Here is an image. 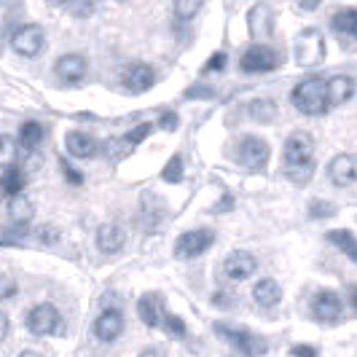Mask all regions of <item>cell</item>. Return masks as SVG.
<instances>
[{
  "mask_svg": "<svg viewBox=\"0 0 357 357\" xmlns=\"http://www.w3.org/2000/svg\"><path fill=\"white\" fill-rule=\"evenodd\" d=\"M277 65H280V56L274 49H268V46H252L248 52L242 54V59H239V68L245 73H271L277 70Z\"/></svg>",
  "mask_w": 357,
  "mask_h": 357,
  "instance_id": "5b68a950",
  "label": "cell"
},
{
  "mask_svg": "<svg viewBox=\"0 0 357 357\" xmlns=\"http://www.w3.org/2000/svg\"><path fill=\"white\" fill-rule=\"evenodd\" d=\"M49 3H52V6H56V3H68V0H49Z\"/></svg>",
  "mask_w": 357,
  "mask_h": 357,
  "instance_id": "ee69618b",
  "label": "cell"
},
{
  "mask_svg": "<svg viewBox=\"0 0 357 357\" xmlns=\"http://www.w3.org/2000/svg\"><path fill=\"white\" fill-rule=\"evenodd\" d=\"M156 81V73L151 65H143V62H132L126 65L124 73H121V84H124L126 91L132 94H140V91H148Z\"/></svg>",
  "mask_w": 357,
  "mask_h": 357,
  "instance_id": "30bf717a",
  "label": "cell"
},
{
  "mask_svg": "<svg viewBox=\"0 0 357 357\" xmlns=\"http://www.w3.org/2000/svg\"><path fill=\"white\" fill-rule=\"evenodd\" d=\"M226 59H229V56H226V54H223V52L213 54V56H210V59H207V65H204V68H202V73H215V70H223V68H226Z\"/></svg>",
  "mask_w": 357,
  "mask_h": 357,
  "instance_id": "e575fe53",
  "label": "cell"
},
{
  "mask_svg": "<svg viewBox=\"0 0 357 357\" xmlns=\"http://www.w3.org/2000/svg\"><path fill=\"white\" fill-rule=\"evenodd\" d=\"M161 178L167 180V183H180V180H183V159H180L178 153L167 161V167H164Z\"/></svg>",
  "mask_w": 357,
  "mask_h": 357,
  "instance_id": "4dcf8cb0",
  "label": "cell"
},
{
  "mask_svg": "<svg viewBox=\"0 0 357 357\" xmlns=\"http://www.w3.org/2000/svg\"><path fill=\"white\" fill-rule=\"evenodd\" d=\"M250 33H252V38H258V40H266L268 36H271V30H274V14H271V8L268 6H255L250 11Z\"/></svg>",
  "mask_w": 357,
  "mask_h": 357,
  "instance_id": "44dd1931",
  "label": "cell"
},
{
  "mask_svg": "<svg viewBox=\"0 0 357 357\" xmlns=\"http://www.w3.org/2000/svg\"><path fill=\"white\" fill-rule=\"evenodd\" d=\"M290 100H293V105L298 107L304 116H322L331 107L328 105V94H325V81H320V78H306V81H301L293 89Z\"/></svg>",
  "mask_w": 357,
  "mask_h": 357,
  "instance_id": "7a4b0ae2",
  "label": "cell"
},
{
  "mask_svg": "<svg viewBox=\"0 0 357 357\" xmlns=\"http://www.w3.org/2000/svg\"><path fill=\"white\" fill-rule=\"evenodd\" d=\"M282 298V287L277 285L274 280H261L258 285L252 287V301L261 306V309H271V306L280 304Z\"/></svg>",
  "mask_w": 357,
  "mask_h": 357,
  "instance_id": "7402d4cb",
  "label": "cell"
},
{
  "mask_svg": "<svg viewBox=\"0 0 357 357\" xmlns=\"http://www.w3.org/2000/svg\"><path fill=\"white\" fill-rule=\"evenodd\" d=\"M355 156L352 153H339L336 159L328 164V178L339 188H352L355 185Z\"/></svg>",
  "mask_w": 357,
  "mask_h": 357,
  "instance_id": "9a60e30c",
  "label": "cell"
},
{
  "mask_svg": "<svg viewBox=\"0 0 357 357\" xmlns=\"http://www.w3.org/2000/svg\"><path fill=\"white\" fill-rule=\"evenodd\" d=\"M285 175L296 185H304V183H309V178L314 175V159L312 161H304V164H290V167H285Z\"/></svg>",
  "mask_w": 357,
  "mask_h": 357,
  "instance_id": "83f0119b",
  "label": "cell"
},
{
  "mask_svg": "<svg viewBox=\"0 0 357 357\" xmlns=\"http://www.w3.org/2000/svg\"><path fill=\"white\" fill-rule=\"evenodd\" d=\"M293 56L301 68H317L325 59V40H322L320 30H301L296 36V43H293Z\"/></svg>",
  "mask_w": 357,
  "mask_h": 357,
  "instance_id": "3957f363",
  "label": "cell"
},
{
  "mask_svg": "<svg viewBox=\"0 0 357 357\" xmlns=\"http://www.w3.org/2000/svg\"><path fill=\"white\" fill-rule=\"evenodd\" d=\"M17 293H19L17 280H11V277H0V301H8V298H14Z\"/></svg>",
  "mask_w": 357,
  "mask_h": 357,
  "instance_id": "836d02e7",
  "label": "cell"
},
{
  "mask_svg": "<svg viewBox=\"0 0 357 357\" xmlns=\"http://www.w3.org/2000/svg\"><path fill=\"white\" fill-rule=\"evenodd\" d=\"M314 159V140L306 132H293L285 143V167Z\"/></svg>",
  "mask_w": 357,
  "mask_h": 357,
  "instance_id": "8fae6325",
  "label": "cell"
},
{
  "mask_svg": "<svg viewBox=\"0 0 357 357\" xmlns=\"http://www.w3.org/2000/svg\"><path fill=\"white\" fill-rule=\"evenodd\" d=\"M137 314H140V320L148 328H159L161 320H164V306H161L159 296L156 293H145L143 298L137 301Z\"/></svg>",
  "mask_w": 357,
  "mask_h": 357,
  "instance_id": "ffe728a7",
  "label": "cell"
},
{
  "mask_svg": "<svg viewBox=\"0 0 357 357\" xmlns=\"http://www.w3.org/2000/svg\"><path fill=\"white\" fill-rule=\"evenodd\" d=\"M38 234H40V239H43V242H56V239H59V234L54 231L52 226H40Z\"/></svg>",
  "mask_w": 357,
  "mask_h": 357,
  "instance_id": "60d3db41",
  "label": "cell"
},
{
  "mask_svg": "<svg viewBox=\"0 0 357 357\" xmlns=\"http://www.w3.org/2000/svg\"><path fill=\"white\" fill-rule=\"evenodd\" d=\"M322 0H298V6L304 8V11H314V8H320Z\"/></svg>",
  "mask_w": 357,
  "mask_h": 357,
  "instance_id": "7bdbcfd3",
  "label": "cell"
},
{
  "mask_svg": "<svg viewBox=\"0 0 357 357\" xmlns=\"http://www.w3.org/2000/svg\"><path fill=\"white\" fill-rule=\"evenodd\" d=\"M328 239H331L336 248H341V250L347 252V258H349V261H357V245H355V234L352 231L339 229V231L328 234Z\"/></svg>",
  "mask_w": 357,
  "mask_h": 357,
  "instance_id": "484cf974",
  "label": "cell"
},
{
  "mask_svg": "<svg viewBox=\"0 0 357 357\" xmlns=\"http://www.w3.org/2000/svg\"><path fill=\"white\" fill-rule=\"evenodd\" d=\"M202 3L204 0H175V14L180 19H194L202 11Z\"/></svg>",
  "mask_w": 357,
  "mask_h": 357,
  "instance_id": "f546056e",
  "label": "cell"
},
{
  "mask_svg": "<svg viewBox=\"0 0 357 357\" xmlns=\"http://www.w3.org/2000/svg\"><path fill=\"white\" fill-rule=\"evenodd\" d=\"M250 116L255 119V121L266 124V121H271V119L277 116V102H271V100H252Z\"/></svg>",
  "mask_w": 357,
  "mask_h": 357,
  "instance_id": "4316f807",
  "label": "cell"
},
{
  "mask_svg": "<svg viewBox=\"0 0 357 357\" xmlns=\"http://www.w3.org/2000/svg\"><path fill=\"white\" fill-rule=\"evenodd\" d=\"M268 161V143L255 137V135H248L242 137L239 143V164L248 167V169H264Z\"/></svg>",
  "mask_w": 357,
  "mask_h": 357,
  "instance_id": "9c48e42d",
  "label": "cell"
},
{
  "mask_svg": "<svg viewBox=\"0 0 357 357\" xmlns=\"http://www.w3.org/2000/svg\"><path fill=\"white\" fill-rule=\"evenodd\" d=\"M223 271H226V277L234 280V282H245V280H250L252 274L258 271V261H255V255H250V252L245 250L231 252L223 261Z\"/></svg>",
  "mask_w": 357,
  "mask_h": 357,
  "instance_id": "7c38bea8",
  "label": "cell"
},
{
  "mask_svg": "<svg viewBox=\"0 0 357 357\" xmlns=\"http://www.w3.org/2000/svg\"><path fill=\"white\" fill-rule=\"evenodd\" d=\"M124 242H126L124 229L116 226V223H105V226L97 229V248L105 252V255L119 252L121 248H124Z\"/></svg>",
  "mask_w": 357,
  "mask_h": 357,
  "instance_id": "d6986e66",
  "label": "cell"
},
{
  "mask_svg": "<svg viewBox=\"0 0 357 357\" xmlns=\"http://www.w3.org/2000/svg\"><path fill=\"white\" fill-rule=\"evenodd\" d=\"M17 161V140L11 135H0V167H8Z\"/></svg>",
  "mask_w": 357,
  "mask_h": 357,
  "instance_id": "f1b7e54d",
  "label": "cell"
},
{
  "mask_svg": "<svg viewBox=\"0 0 357 357\" xmlns=\"http://www.w3.org/2000/svg\"><path fill=\"white\" fill-rule=\"evenodd\" d=\"M215 306H220V309H229V306L234 304V296H229V293H223V290H218L213 298Z\"/></svg>",
  "mask_w": 357,
  "mask_h": 357,
  "instance_id": "f35d334b",
  "label": "cell"
},
{
  "mask_svg": "<svg viewBox=\"0 0 357 357\" xmlns=\"http://www.w3.org/2000/svg\"><path fill=\"white\" fill-rule=\"evenodd\" d=\"M151 129H153V124H148V121H145V124H137V126H135V129H132V132H129V135L124 137V143H129V145H140V143L145 140V137L151 135Z\"/></svg>",
  "mask_w": 357,
  "mask_h": 357,
  "instance_id": "1f68e13d",
  "label": "cell"
},
{
  "mask_svg": "<svg viewBox=\"0 0 357 357\" xmlns=\"http://www.w3.org/2000/svg\"><path fill=\"white\" fill-rule=\"evenodd\" d=\"M33 220V202L19 194H8V199L0 207V229L6 234H24Z\"/></svg>",
  "mask_w": 357,
  "mask_h": 357,
  "instance_id": "6da1fadb",
  "label": "cell"
},
{
  "mask_svg": "<svg viewBox=\"0 0 357 357\" xmlns=\"http://www.w3.org/2000/svg\"><path fill=\"white\" fill-rule=\"evenodd\" d=\"M59 169H62V175L68 178V183H70V185H81V183H84V175H78V172H75V169H73L65 159L59 161Z\"/></svg>",
  "mask_w": 357,
  "mask_h": 357,
  "instance_id": "d590c367",
  "label": "cell"
},
{
  "mask_svg": "<svg viewBox=\"0 0 357 357\" xmlns=\"http://www.w3.org/2000/svg\"><path fill=\"white\" fill-rule=\"evenodd\" d=\"M59 320L62 317H59V312L52 304H38L27 314V331L33 336H52V333L62 331V322Z\"/></svg>",
  "mask_w": 357,
  "mask_h": 357,
  "instance_id": "277c9868",
  "label": "cell"
},
{
  "mask_svg": "<svg viewBox=\"0 0 357 357\" xmlns=\"http://www.w3.org/2000/svg\"><path fill=\"white\" fill-rule=\"evenodd\" d=\"M331 27L341 36H355L357 33V11L355 8H339L331 17Z\"/></svg>",
  "mask_w": 357,
  "mask_h": 357,
  "instance_id": "603a6c76",
  "label": "cell"
},
{
  "mask_svg": "<svg viewBox=\"0 0 357 357\" xmlns=\"http://www.w3.org/2000/svg\"><path fill=\"white\" fill-rule=\"evenodd\" d=\"M40 140H43V124H38V121L22 124V129H19V145L24 151H36Z\"/></svg>",
  "mask_w": 357,
  "mask_h": 357,
  "instance_id": "cb8c5ba5",
  "label": "cell"
},
{
  "mask_svg": "<svg viewBox=\"0 0 357 357\" xmlns=\"http://www.w3.org/2000/svg\"><path fill=\"white\" fill-rule=\"evenodd\" d=\"M167 328H169V333H175V336H185V325L180 320L178 314H167V322H164Z\"/></svg>",
  "mask_w": 357,
  "mask_h": 357,
  "instance_id": "8d00e7d4",
  "label": "cell"
},
{
  "mask_svg": "<svg viewBox=\"0 0 357 357\" xmlns=\"http://www.w3.org/2000/svg\"><path fill=\"white\" fill-rule=\"evenodd\" d=\"M336 204H331V202H312L309 204V215L312 218H331V215H336Z\"/></svg>",
  "mask_w": 357,
  "mask_h": 357,
  "instance_id": "d6a6232c",
  "label": "cell"
},
{
  "mask_svg": "<svg viewBox=\"0 0 357 357\" xmlns=\"http://www.w3.org/2000/svg\"><path fill=\"white\" fill-rule=\"evenodd\" d=\"M215 331L223 336V339L229 341L231 347H236L239 352H245V355H264L266 352V344L261 336H252L248 331H239V328H226V325H215Z\"/></svg>",
  "mask_w": 357,
  "mask_h": 357,
  "instance_id": "ba28073f",
  "label": "cell"
},
{
  "mask_svg": "<svg viewBox=\"0 0 357 357\" xmlns=\"http://www.w3.org/2000/svg\"><path fill=\"white\" fill-rule=\"evenodd\" d=\"M215 242L213 231H185L178 236L175 242V258L185 261V258H197L202 252L207 250L210 245Z\"/></svg>",
  "mask_w": 357,
  "mask_h": 357,
  "instance_id": "52a82bcc",
  "label": "cell"
},
{
  "mask_svg": "<svg viewBox=\"0 0 357 357\" xmlns=\"http://www.w3.org/2000/svg\"><path fill=\"white\" fill-rule=\"evenodd\" d=\"M0 188H3L6 194H19V191L24 188V175H22V169H19V167H14V164L3 167V175H0Z\"/></svg>",
  "mask_w": 357,
  "mask_h": 357,
  "instance_id": "d4e9b609",
  "label": "cell"
},
{
  "mask_svg": "<svg viewBox=\"0 0 357 357\" xmlns=\"http://www.w3.org/2000/svg\"><path fill=\"white\" fill-rule=\"evenodd\" d=\"M312 312L314 317L322 322H339L344 304H341V296L333 290H320L314 298H312Z\"/></svg>",
  "mask_w": 357,
  "mask_h": 357,
  "instance_id": "4fadbf2b",
  "label": "cell"
},
{
  "mask_svg": "<svg viewBox=\"0 0 357 357\" xmlns=\"http://www.w3.org/2000/svg\"><path fill=\"white\" fill-rule=\"evenodd\" d=\"M325 94H328V105H344L355 94V81L349 75H333L331 81H325Z\"/></svg>",
  "mask_w": 357,
  "mask_h": 357,
  "instance_id": "ac0fdd59",
  "label": "cell"
},
{
  "mask_svg": "<svg viewBox=\"0 0 357 357\" xmlns=\"http://www.w3.org/2000/svg\"><path fill=\"white\" fill-rule=\"evenodd\" d=\"M43 43H46V33H43V27H38V24H24V27H19L14 38H11V46H14V52L22 54V56H36L38 52H43Z\"/></svg>",
  "mask_w": 357,
  "mask_h": 357,
  "instance_id": "8992f818",
  "label": "cell"
},
{
  "mask_svg": "<svg viewBox=\"0 0 357 357\" xmlns=\"http://www.w3.org/2000/svg\"><path fill=\"white\" fill-rule=\"evenodd\" d=\"M159 126L161 129H167V132H175V129H178V116H175V113H164Z\"/></svg>",
  "mask_w": 357,
  "mask_h": 357,
  "instance_id": "74e56055",
  "label": "cell"
},
{
  "mask_svg": "<svg viewBox=\"0 0 357 357\" xmlns=\"http://www.w3.org/2000/svg\"><path fill=\"white\" fill-rule=\"evenodd\" d=\"M56 75H59L62 84L78 86L84 81V75H86V59L81 54H65V56H59L56 59Z\"/></svg>",
  "mask_w": 357,
  "mask_h": 357,
  "instance_id": "5bb4252c",
  "label": "cell"
},
{
  "mask_svg": "<svg viewBox=\"0 0 357 357\" xmlns=\"http://www.w3.org/2000/svg\"><path fill=\"white\" fill-rule=\"evenodd\" d=\"M65 148H68V153H70L73 159H91V156H97V148L100 145L86 132H68Z\"/></svg>",
  "mask_w": 357,
  "mask_h": 357,
  "instance_id": "e0dca14e",
  "label": "cell"
},
{
  "mask_svg": "<svg viewBox=\"0 0 357 357\" xmlns=\"http://www.w3.org/2000/svg\"><path fill=\"white\" fill-rule=\"evenodd\" d=\"M8 336V317H6V312H0V341H6Z\"/></svg>",
  "mask_w": 357,
  "mask_h": 357,
  "instance_id": "b9f144b4",
  "label": "cell"
},
{
  "mask_svg": "<svg viewBox=\"0 0 357 357\" xmlns=\"http://www.w3.org/2000/svg\"><path fill=\"white\" fill-rule=\"evenodd\" d=\"M290 355L293 357H317L320 352H317L314 347H293V349H290Z\"/></svg>",
  "mask_w": 357,
  "mask_h": 357,
  "instance_id": "ab89813d",
  "label": "cell"
},
{
  "mask_svg": "<svg viewBox=\"0 0 357 357\" xmlns=\"http://www.w3.org/2000/svg\"><path fill=\"white\" fill-rule=\"evenodd\" d=\"M121 331H124V317H121V312H116V309H107V312H102V314L94 320V336L102 341V344L116 341L121 336Z\"/></svg>",
  "mask_w": 357,
  "mask_h": 357,
  "instance_id": "2e32d148",
  "label": "cell"
}]
</instances>
